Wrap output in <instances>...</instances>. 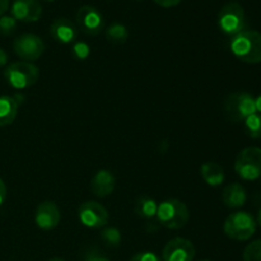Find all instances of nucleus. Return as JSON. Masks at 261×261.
Wrapping results in <instances>:
<instances>
[{"label": "nucleus", "instance_id": "22", "mask_svg": "<svg viewBox=\"0 0 261 261\" xmlns=\"http://www.w3.org/2000/svg\"><path fill=\"white\" fill-rule=\"evenodd\" d=\"M244 261H261V239L247 245L242 254Z\"/></svg>", "mask_w": 261, "mask_h": 261}, {"label": "nucleus", "instance_id": "14", "mask_svg": "<svg viewBox=\"0 0 261 261\" xmlns=\"http://www.w3.org/2000/svg\"><path fill=\"white\" fill-rule=\"evenodd\" d=\"M50 33L51 37L55 41L64 45H69V43L75 42L78 37V27L66 18H58L51 24Z\"/></svg>", "mask_w": 261, "mask_h": 261}, {"label": "nucleus", "instance_id": "1", "mask_svg": "<svg viewBox=\"0 0 261 261\" xmlns=\"http://www.w3.org/2000/svg\"><path fill=\"white\" fill-rule=\"evenodd\" d=\"M229 47L232 54L242 63H261V33L257 31L244 30L232 37Z\"/></svg>", "mask_w": 261, "mask_h": 261}, {"label": "nucleus", "instance_id": "18", "mask_svg": "<svg viewBox=\"0 0 261 261\" xmlns=\"http://www.w3.org/2000/svg\"><path fill=\"white\" fill-rule=\"evenodd\" d=\"M18 115V103L13 97H0V126H9Z\"/></svg>", "mask_w": 261, "mask_h": 261}, {"label": "nucleus", "instance_id": "34", "mask_svg": "<svg viewBox=\"0 0 261 261\" xmlns=\"http://www.w3.org/2000/svg\"><path fill=\"white\" fill-rule=\"evenodd\" d=\"M257 222H259V224L261 227V209L259 211V214H257Z\"/></svg>", "mask_w": 261, "mask_h": 261}, {"label": "nucleus", "instance_id": "31", "mask_svg": "<svg viewBox=\"0 0 261 261\" xmlns=\"http://www.w3.org/2000/svg\"><path fill=\"white\" fill-rule=\"evenodd\" d=\"M86 261H110V260L107 259V257L101 256V255H89Z\"/></svg>", "mask_w": 261, "mask_h": 261}, {"label": "nucleus", "instance_id": "21", "mask_svg": "<svg viewBox=\"0 0 261 261\" xmlns=\"http://www.w3.org/2000/svg\"><path fill=\"white\" fill-rule=\"evenodd\" d=\"M245 132L252 139H260L261 138V114L255 112L251 116L247 117L244 121Z\"/></svg>", "mask_w": 261, "mask_h": 261}, {"label": "nucleus", "instance_id": "8", "mask_svg": "<svg viewBox=\"0 0 261 261\" xmlns=\"http://www.w3.org/2000/svg\"><path fill=\"white\" fill-rule=\"evenodd\" d=\"M13 48L18 58L22 59V61L32 63L42 56L45 51V43L42 38L33 33H23L14 40Z\"/></svg>", "mask_w": 261, "mask_h": 261}, {"label": "nucleus", "instance_id": "4", "mask_svg": "<svg viewBox=\"0 0 261 261\" xmlns=\"http://www.w3.org/2000/svg\"><path fill=\"white\" fill-rule=\"evenodd\" d=\"M256 112L255 98L247 92H234L224 101V114L229 121L239 124Z\"/></svg>", "mask_w": 261, "mask_h": 261}, {"label": "nucleus", "instance_id": "24", "mask_svg": "<svg viewBox=\"0 0 261 261\" xmlns=\"http://www.w3.org/2000/svg\"><path fill=\"white\" fill-rule=\"evenodd\" d=\"M17 28V20L12 15H2L0 17V33L4 36H10Z\"/></svg>", "mask_w": 261, "mask_h": 261}, {"label": "nucleus", "instance_id": "29", "mask_svg": "<svg viewBox=\"0 0 261 261\" xmlns=\"http://www.w3.org/2000/svg\"><path fill=\"white\" fill-rule=\"evenodd\" d=\"M9 2L10 0H0V17L5 14V12L9 8Z\"/></svg>", "mask_w": 261, "mask_h": 261}, {"label": "nucleus", "instance_id": "17", "mask_svg": "<svg viewBox=\"0 0 261 261\" xmlns=\"http://www.w3.org/2000/svg\"><path fill=\"white\" fill-rule=\"evenodd\" d=\"M200 175L209 186H221L224 181V170L217 162H205L200 167Z\"/></svg>", "mask_w": 261, "mask_h": 261}, {"label": "nucleus", "instance_id": "28", "mask_svg": "<svg viewBox=\"0 0 261 261\" xmlns=\"http://www.w3.org/2000/svg\"><path fill=\"white\" fill-rule=\"evenodd\" d=\"M5 198H7V186H5L4 181L0 178V205L4 203Z\"/></svg>", "mask_w": 261, "mask_h": 261}, {"label": "nucleus", "instance_id": "32", "mask_svg": "<svg viewBox=\"0 0 261 261\" xmlns=\"http://www.w3.org/2000/svg\"><path fill=\"white\" fill-rule=\"evenodd\" d=\"M255 107H256V112L261 114V94L257 98H255Z\"/></svg>", "mask_w": 261, "mask_h": 261}, {"label": "nucleus", "instance_id": "35", "mask_svg": "<svg viewBox=\"0 0 261 261\" xmlns=\"http://www.w3.org/2000/svg\"><path fill=\"white\" fill-rule=\"evenodd\" d=\"M45 2H54V0H45Z\"/></svg>", "mask_w": 261, "mask_h": 261}, {"label": "nucleus", "instance_id": "30", "mask_svg": "<svg viewBox=\"0 0 261 261\" xmlns=\"http://www.w3.org/2000/svg\"><path fill=\"white\" fill-rule=\"evenodd\" d=\"M8 63V54L5 53L4 48L0 47V66H4Z\"/></svg>", "mask_w": 261, "mask_h": 261}, {"label": "nucleus", "instance_id": "10", "mask_svg": "<svg viewBox=\"0 0 261 261\" xmlns=\"http://www.w3.org/2000/svg\"><path fill=\"white\" fill-rule=\"evenodd\" d=\"M76 24L86 35L97 36L103 31L105 18L97 8L83 5L76 12Z\"/></svg>", "mask_w": 261, "mask_h": 261}, {"label": "nucleus", "instance_id": "19", "mask_svg": "<svg viewBox=\"0 0 261 261\" xmlns=\"http://www.w3.org/2000/svg\"><path fill=\"white\" fill-rule=\"evenodd\" d=\"M157 209L158 204L155 203V200L148 198V196H142L135 203V213L143 218L149 219L155 217L157 216Z\"/></svg>", "mask_w": 261, "mask_h": 261}, {"label": "nucleus", "instance_id": "20", "mask_svg": "<svg viewBox=\"0 0 261 261\" xmlns=\"http://www.w3.org/2000/svg\"><path fill=\"white\" fill-rule=\"evenodd\" d=\"M129 37V31L122 23H112L106 30V38L112 43H124Z\"/></svg>", "mask_w": 261, "mask_h": 261}, {"label": "nucleus", "instance_id": "25", "mask_svg": "<svg viewBox=\"0 0 261 261\" xmlns=\"http://www.w3.org/2000/svg\"><path fill=\"white\" fill-rule=\"evenodd\" d=\"M91 54V48L86 42H75L73 46V55L78 60H86Z\"/></svg>", "mask_w": 261, "mask_h": 261}, {"label": "nucleus", "instance_id": "15", "mask_svg": "<svg viewBox=\"0 0 261 261\" xmlns=\"http://www.w3.org/2000/svg\"><path fill=\"white\" fill-rule=\"evenodd\" d=\"M116 180L109 170H99L91 181V191L98 198H106L115 190Z\"/></svg>", "mask_w": 261, "mask_h": 261}, {"label": "nucleus", "instance_id": "36", "mask_svg": "<svg viewBox=\"0 0 261 261\" xmlns=\"http://www.w3.org/2000/svg\"><path fill=\"white\" fill-rule=\"evenodd\" d=\"M199 261H211V260H199Z\"/></svg>", "mask_w": 261, "mask_h": 261}, {"label": "nucleus", "instance_id": "6", "mask_svg": "<svg viewBox=\"0 0 261 261\" xmlns=\"http://www.w3.org/2000/svg\"><path fill=\"white\" fill-rule=\"evenodd\" d=\"M245 25H246L245 10L240 3L229 2L219 10L218 27L224 35L233 37L245 30Z\"/></svg>", "mask_w": 261, "mask_h": 261}, {"label": "nucleus", "instance_id": "5", "mask_svg": "<svg viewBox=\"0 0 261 261\" xmlns=\"http://www.w3.org/2000/svg\"><path fill=\"white\" fill-rule=\"evenodd\" d=\"M223 231L229 239L236 241H246L255 234L256 221L247 212H234L227 217Z\"/></svg>", "mask_w": 261, "mask_h": 261}, {"label": "nucleus", "instance_id": "13", "mask_svg": "<svg viewBox=\"0 0 261 261\" xmlns=\"http://www.w3.org/2000/svg\"><path fill=\"white\" fill-rule=\"evenodd\" d=\"M60 209L54 201L46 200L38 204L35 212V223L43 231H51L60 223Z\"/></svg>", "mask_w": 261, "mask_h": 261}, {"label": "nucleus", "instance_id": "7", "mask_svg": "<svg viewBox=\"0 0 261 261\" xmlns=\"http://www.w3.org/2000/svg\"><path fill=\"white\" fill-rule=\"evenodd\" d=\"M234 171L245 181H255L261 177V148L247 147L237 154Z\"/></svg>", "mask_w": 261, "mask_h": 261}, {"label": "nucleus", "instance_id": "23", "mask_svg": "<svg viewBox=\"0 0 261 261\" xmlns=\"http://www.w3.org/2000/svg\"><path fill=\"white\" fill-rule=\"evenodd\" d=\"M101 237L105 244L111 247H117L121 244V233H120L119 229L114 228V227H110V228L102 231Z\"/></svg>", "mask_w": 261, "mask_h": 261}, {"label": "nucleus", "instance_id": "2", "mask_svg": "<svg viewBox=\"0 0 261 261\" xmlns=\"http://www.w3.org/2000/svg\"><path fill=\"white\" fill-rule=\"evenodd\" d=\"M155 217L163 227L176 231L188 224L190 213L185 203L177 199H168L158 205Z\"/></svg>", "mask_w": 261, "mask_h": 261}, {"label": "nucleus", "instance_id": "12", "mask_svg": "<svg viewBox=\"0 0 261 261\" xmlns=\"http://www.w3.org/2000/svg\"><path fill=\"white\" fill-rule=\"evenodd\" d=\"M10 14L17 22H37L42 17V5L38 0H14Z\"/></svg>", "mask_w": 261, "mask_h": 261}, {"label": "nucleus", "instance_id": "27", "mask_svg": "<svg viewBox=\"0 0 261 261\" xmlns=\"http://www.w3.org/2000/svg\"><path fill=\"white\" fill-rule=\"evenodd\" d=\"M153 2L162 8H172L180 4L182 0H153Z\"/></svg>", "mask_w": 261, "mask_h": 261}, {"label": "nucleus", "instance_id": "33", "mask_svg": "<svg viewBox=\"0 0 261 261\" xmlns=\"http://www.w3.org/2000/svg\"><path fill=\"white\" fill-rule=\"evenodd\" d=\"M48 261H65V260L61 259V257H53V259H50Z\"/></svg>", "mask_w": 261, "mask_h": 261}, {"label": "nucleus", "instance_id": "3", "mask_svg": "<svg viewBox=\"0 0 261 261\" xmlns=\"http://www.w3.org/2000/svg\"><path fill=\"white\" fill-rule=\"evenodd\" d=\"M4 78L13 88H30L40 78V69L28 61H15L5 68Z\"/></svg>", "mask_w": 261, "mask_h": 261}, {"label": "nucleus", "instance_id": "11", "mask_svg": "<svg viewBox=\"0 0 261 261\" xmlns=\"http://www.w3.org/2000/svg\"><path fill=\"white\" fill-rule=\"evenodd\" d=\"M195 257L194 244L184 237H176L168 241L163 247V261H193Z\"/></svg>", "mask_w": 261, "mask_h": 261}, {"label": "nucleus", "instance_id": "16", "mask_svg": "<svg viewBox=\"0 0 261 261\" xmlns=\"http://www.w3.org/2000/svg\"><path fill=\"white\" fill-rule=\"evenodd\" d=\"M247 200V194L244 186L239 182H232L223 189L222 201L224 205L231 209H239L245 205Z\"/></svg>", "mask_w": 261, "mask_h": 261}, {"label": "nucleus", "instance_id": "9", "mask_svg": "<svg viewBox=\"0 0 261 261\" xmlns=\"http://www.w3.org/2000/svg\"><path fill=\"white\" fill-rule=\"evenodd\" d=\"M78 218L83 226L92 229L102 228L109 222V213L102 204L86 201L78 209Z\"/></svg>", "mask_w": 261, "mask_h": 261}, {"label": "nucleus", "instance_id": "26", "mask_svg": "<svg viewBox=\"0 0 261 261\" xmlns=\"http://www.w3.org/2000/svg\"><path fill=\"white\" fill-rule=\"evenodd\" d=\"M130 261H161V259L158 255L154 254V252L143 251V252H138V254H135L134 256L130 259Z\"/></svg>", "mask_w": 261, "mask_h": 261}]
</instances>
